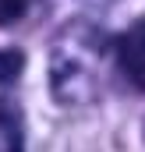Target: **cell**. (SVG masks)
<instances>
[{"instance_id":"obj_1","label":"cell","mask_w":145,"mask_h":152,"mask_svg":"<svg viewBox=\"0 0 145 152\" xmlns=\"http://www.w3.org/2000/svg\"><path fill=\"white\" fill-rule=\"evenodd\" d=\"M120 67L135 85L145 88V21H138L127 36L120 39Z\"/></svg>"},{"instance_id":"obj_2","label":"cell","mask_w":145,"mask_h":152,"mask_svg":"<svg viewBox=\"0 0 145 152\" xmlns=\"http://www.w3.org/2000/svg\"><path fill=\"white\" fill-rule=\"evenodd\" d=\"M18 71H21V53H0V81H11Z\"/></svg>"},{"instance_id":"obj_3","label":"cell","mask_w":145,"mask_h":152,"mask_svg":"<svg viewBox=\"0 0 145 152\" xmlns=\"http://www.w3.org/2000/svg\"><path fill=\"white\" fill-rule=\"evenodd\" d=\"M25 11V0H0V25H11Z\"/></svg>"}]
</instances>
